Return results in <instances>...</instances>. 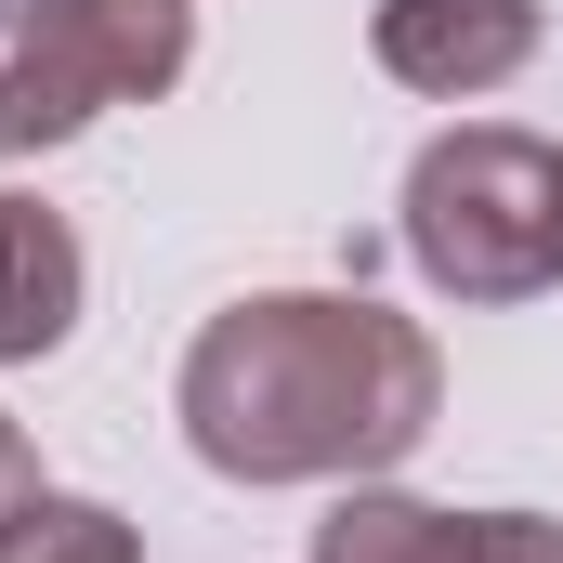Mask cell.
I'll use <instances>...</instances> for the list:
<instances>
[{
  "mask_svg": "<svg viewBox=\"0 0 563 563\" xmlns=\"http://www.w3.org/2000/svg\"><path fill=\"white\" fill-rule=\"evenodd\" d=\"M197 66L184 0H0V157L92 132L106 106H157Z\"/></svg>",
  "mask_w": 563,
  "mask_h": 563,
  "instance_id": "3957f363",
  "label": "cell"
},
{
  "mask_svg": "<svg viewBox=\"0 0 563 563\" xmlns=\"http://www.w3.org/2000/svg\"><path fill=\"white\" fill-rule=\"evenodd\" d=\"M26 498H40V445H26V432L0 420V525H13V511H26Z\"/></svg>",
  "mask_w": 563,
  "mask_h": 563,
  "instance_id": "ba28073f",
  "label": "cell"
},
{
  "mask_svg": "<svg viewBox=\"0 0 563 563\" xmlns=\"http://www.w3.org/2000/svg\"><path fill=\"white\" fill-rule=\"evenodd\" d=\"M170 407L223 485H380L445 420V354L367 288H263L184 341Z\"/></svg>",
  "mask_w": 563,
  "mask_h": 563,
  "instance_id": "6da1fadb",
  "label": "cell"
},
{
  "mask_svg": "<svg viewBox=\"0 0 563 563\" xmlns=\"http://www.w3.org/2000/svg\"><path fill=\"white\" fill-rule=\"evenodd\" d=\"M0 563H144L132 525L106 511V498H66V485H40L13 525H0Z\"/></svg>",
  "mask_w": 563,
  "mask_h": 563,
  "instance_id": "52a82bcc",
  "label": "cell"
},
{
  "mask_svg": "<svg viewBox=\"0 0 563 563\" xmlns=\"http://www.w3.org/2000/svg\"><path fill=\"white\" fill-rule=\"evenodd\" d=\"M79 223L53 210V197H26V184H0V367H40L66 328H79Z\"/></svg>",
  "mask_w": 563,
  "mask_h": 563,
  "instance_id": "8992f818",
  "label": "cell"
},
{
  "mask_svg": "<svg viewBox=\"0 0 563 563\" xmlns=\"http://www.w3.org/2000/svg\"><path fill=\"white\" fill-rule=\"evenodd\" d=\"M394 236L445 301H538L563 288V144L511 119H459L407 157Z\"/></svg>",
  "mask_w": 563,
  "mask_h": 563,
  "instance_id": "7a4b0ae2",
  "label": "cell"
},
{
  "mask_svg": "<svg viewBox=\"0 0 563 563\" xmlns=\"http://www.w3.org/2000/svg\"><path fill=\"white\" fill-rule=\"evenodd\" d=\"M314 563H563V525L538 511H432L394 485H341V511L314 525Z\"/></svg>",
  "mask_w": 563,
  "mask_h": 563,
  "instance_id": "5b68a950",
  "label": "cell"
},
{
  "mask_svg": "<svg viewBox=\"0 0 563 563\" xmlns=\"http://www.w3.org/2000/svg\"><path fill=\"white\" fill-rule=\"evenodd\" d=\"M367 53H380V79H407L432 106H472V92L525 79L538 0H380L367 13Z\"/></svg>",
  "mask_w": 563,
  "mask_h": 563,
  "instance_id": "277c9868",
  "label": "cell"
}]
</instances>
